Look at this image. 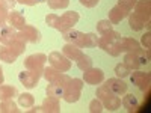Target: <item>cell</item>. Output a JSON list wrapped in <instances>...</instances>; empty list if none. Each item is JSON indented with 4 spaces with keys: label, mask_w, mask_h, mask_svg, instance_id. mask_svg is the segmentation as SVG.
Instances as JSON below:
<instances>
[{
    "label": "cell",
    "mask_w": 151,
    "mask_h": 113,
    "mask_svg": "<svg viewBox=\"0 0 151 113\" xmlns=\"http://www.w3.org/2000/svg\"><path fill=\"white\" fill-rule=\"evenodd\" d=\"M121 38V35L115 30H110L104 35H101L98 38V47L103 50V51H106L107 54L116 57L121 54L119 51V47H118V39Z\"/></svg>",
    "instance_id": "obj_1"
},
{
    "label": "cell",
    "mask_w": 151,
    "mask_h": 113,
    "mask_svg": "<svg viewBox=\"0 0 151 113\" xmlns=\"http://www.w3.org/2000/svg\"><path fill=\"white\" fill-rule=\"evenodd\" d=\"M95 95H97V98L100 99V101L103 103V107L109 112H115L121 107V98L118 95H115L112 91H109L104 84L97 87Z\"/></svg>",
    "instance_id": "obj_2"
},
{
    "label": "cell",
    "mask_w": 151,
    "mask_h": 113,
    "mask_svg": "<svg viewBox=\"0 0 151 113\" xmlns=\"http://www.w3.org/2000/svg\"><path fill=\"white\" fill-rule=\"evenodd\" d=\"M79 20H80L79 12H76V11H67V12H64V14L58 18V23H56L55 29L59 30L60 33L62 32H67V30L73 29L76 24L79 23Z\"/></svg>",
    "instance_id": "obj_3"
},
{
    "label": "cell",
    "mask_w": 151,
    "mask_h": 113,
    "mask_svg": "<svg viewBox=\"0 0 151 113\" xmlns=\"http://www.w3.org/2000/svg\"><path fill=\"white\" fill-rule=\"evenodd\" d=\"M45 62H47V56L42 54V53L30 54V56L26 57V60H24V68L32 71V72H36L38 75H42Z\"/></svg>",
    "instance_id": "obj_4"
},
{
    "label": "cell",
    "mask_w": 151,
    "mask_h": 113,
    "mask_svg": "<svg viewBox=\"0 0 151 113\" xmlns=\"http://www.w3.org/2000/svg\"><path fill=\"white\" fill-rule=\"evenodd\" d=\"M47 60L53 68L59 69L60 72H68L71 69V60L60 51H52L48 54Z\"/></svg>",
    "instance_id": "obj_5"
},
{
    "label": "cell",
    "mask_w": 151,
    "mask_h": 113,
    "mask_svg": "<svg viewBox=\"0 0 151 113\" xmlns=\"http://www.w3.org/2000/svg\"><path fill=\"white\" fill-rule=\"evenodd\" d=\"M42 75H44V79L48 83H59L62 86H67L68 82L71 80V77H68L65 72H60L59 69L53 68L52 65H50V67H44Z\"/></svg>",
    "instance_id": "obj_6"
},
{
    "label": "cell",
    "mask_w": 151,
    "mask_h": 113,
    "mask_svg": "<svg viewBox=\"0 0 151 113\" xmlns=\"http://www.w3.org/2000/svg\"><path fill=\"white\" fill-rule=\"evenodd\" d=\"M15 38H17V39L24 41V42L36 44V42L41 41V32L38 30L35 26H29V24H26L23 29H20V30L15 33Z\"/></svg>",
    "instance_id": "obj_7"
},
{
    "label": "cell",
    "mask_w": 151,
    "mask_h": 113,
    "mask_svg": "<svg viewBox=\"0 0 151 113\" xmlns=\"http://www.w3.org/2000/svg\"><path fill=\"white\" fill-rule=\"evenodd\" d=\"M83 82L86 84H100L104 82V72L100 68H88L83 71Z\"/></svg>",
    "instance_id": "obj_8"
},
{
    "label": "cell",
    "mask_w": 151,
    "mask_h": 113,
    "mask_svg": "<svg viewBox=\"0 0 151 113\" xmlns=\"http://www.w3.org/2000/svg\"><path fill=\"white\" fill-rule=\"evenodd\" d=\"M118 47H119V51H125V53H136V51H141L142 47L141 44L137 42L133 38H127V36H121L118 39Z\"/></svg>",
    "instance_id": "obj_9"
},
{
    "label": "cell",
    "mask_w": 151,
    "mask_h": 113,
    "mask_svg": "<svg viewBox=\"0 0 151 113\" xmlns=\"http://www.w3.org/2000/svg\"><path fill=\"white\" fill-rule=\"evenodd\" d=\"M40 79H41V75H38L36 72H32V71H29V69L21 71L20 75H18L20 83H21L24 87H27V89H33V87H36Z\"/></svg>",
    "instance_id": "obj_10"
},
{
    "label": "cell",
    "mask_w": 151,
    "mask_h": 113,
    "mask_svg": "<svg viewBox=\"0 0 151 113\" xmlns=\"http://www.w3.org/2000/svg\"><path fill=\"white\" fill-rule=\"evenodd\" d=\"M133 12L136 15H139L145 23L150 21V17H151V2H150V0H136V3L133 6Z\"/></svg>",
    "instance_id": "obj_11"
},
{
    "label": "cell",
    "mask_w": 151,
    "mask_h": 113,
    "mask_svg": "<svg viewBox=\"0 0 151 113\" xmlns=\"http://www.w3.org/2000/svg\"><path fill=\"white\" fill-rule=\"evenodd\" d=\"M130 80L133 84H136L142 92H145L150 86V74L148 72H144V71H139L136 69L132 75H130Z\"/></svg>",
    "instance_id": "obj_12"
},
{
    "label": "cell",
    "mask_w": 151,
    "mask_h": 113,
    "mask_svg": "<svg viewBox=\"0 0 151 113\" xmlns=\"http://www.w3.org/2000/svg\"><path fill=\"white\" fill-rule=\"evenodd\" d=\"M15 29L11 26V24L2 23L0 24V44L2 45H9L12 41L15 39Z\"/></svg>",
    "instance_id": "obj_13"
},
{
    "label": "cell",
    "mask_w": 151,
    "mask_h": 113,
    "mask_svg": "<svg viewBox=\"0 0 151 113\" xmlns=\"http://www.w3.org/2000/svg\"><path fill=\"white\" fill-rule=\"evenodd\" d=\"M104 86L107 87L109 91H112L115 95H118V97H121V95H124L125 92H127V84L122 82V79H118V77L106 80Z\"/></svg>",
    "instance_id": "obj_14"
},
{
    "label": "cell",
    "mask_w": 151,
    "mask_h": 113,
    "mask_svg": "<svg viewBox=\"0 0 151 113\" xmlns=\"http://www.w3.org/2000/svg\"><path fill=\"white\" fill-rule=\"evenodd\" d=\"M62 38L68 42V44H74L80 48H83V38H85V33L79 32V30H74V29H70L67 32H62Z\"/></svg>",
    "instance_id": "obj_15"
},
{
    "label": "cell",
    "mask_w": 151,
    "mask_h": 113,
    "mask_svg": "<svg viewBox=\"0 0 151 113\" xmlns=\"http://www.w3.org/2000/svg\"><path fill=\"white\" fill-rule=\"evenodd\" d=\"M125 17H129V12L125 11V9H122L119 5H115L110 11H109V21L112 23V24H119Z\"/></svg>",
    "instance_id": "obj_16"
},
{
    "label": "cell",
    "mask_w": 151,
    "mask_h": 113,
    "mask_svg": "<svg viewBox=\"0 0 151 113\" xmlns=\"http://www.w3.org/2000/svg\"><path fill=\"white\" fill-rule=\"evenodd\" d=\"M8 24H11L14 29L20 30V29H23L24 26H26V18H24V15L21 14V12L12 9V12H9V15H8Z\"/></svg>",
    "instance_id": "obj_17"
},
{
    "label": "cell",
    "mask_w": 151,
    "mask_h": 113,
    "mask_svg": "<svg viewBox=\"0 0 151 113\" xmlns=\"http://www.w3.org/2000/svg\"><path fill=\"white\" fill-rule=\"evenodd\" d=\"M62 53H64L70 60H76V62H77V60L80 59V56L83 54V51H82L80 47L74 45V44H68V42L62 47Z\"/></svg>",
    "instance_id": "obj_18"
},
{
    "label": "cell",
    "mask_w": 151,
    "mask_h": 113,
    "mask_svg": "<svg viewBox=\"0 0 151 113\" xmlns=\"http://www.w3.org/2000/svg\"><path fill=\"white\" fill-rule=\"evenodd\" d=\"M42 112H45V113H58V112H60L59 98L47 97L42 101Z\"/></svg>",
    "instance_id": "obj_19"
},
{
    "label": "cell",
    "mask_w": 151,
    "mask_h": 113,
    "mask_svg": "<svg viewBox=\"0 0 151 113\" xmlns=\"http://www.w3.org/2000/svg\"><path fill=\"white\" fill-rule=\"evenodd\" d=\"M65 92V86H62L59 83H50L45 87V94L47 97H55V98H62Z\"/></svg>",
    "instance_id": "obj_20"
},
{
    "label": "cell",
    "mask_w": 151,
    "mask_h": 113,
    "mask_svg": "<svg viewBox=\"0 0 151 113\" xmlns=\"http://www.w3.org/2000/svg\"><path fill=\"white\" fill-rule=\"evenodd\" d=\"M17 95H18V91L15 86L0 84V101H3V99H12Z\"/></svg>",
    "instance_id": "obj_21"
},
{
    "label": "cell",
    "mask_w": 151,
    "mask_h": 113,
    "mask_svg": "<svg viewBox=\"0 0 151 113\" xmlns=\"http://www.w3.org/2000/svg\"><path fill=\"white\" fill-rule=\"evenodd\" d=\"M136 53H127V54H125V57H124V65L127 67L130 71H136V69H141L142 68L141 64H139V60H137Z\"/></svg>",
    "instance_id": "obj_22"
},
{
    "label": "cell",
    "mask_w": 151,
    "mask_h": 113,
    "mask_svg": "<svg viewBox=\"0 0 151 113\" xmlns=\"http://www.w3.org/2000/svg\"><path fill=\"white\" fill-rule=\"evenodd\" d=\"M121 104L124 109H127V112H133L137 109V98L133 94H127L125 92L124 98L121 99Z\"/></svg>",
    "instance_id": "obj_23"
},
{
    "label": "cell",
    "mask_w": 151,
    "mask_h": 113,
    "mask_svg": "<svg viewBox=\"0 0 151 113\" xmlns=\"http://www.w3.org/2000/svg\"><path fill=\"white\" fill-rule=\"evenodd\" d=\"M0 60L5 62V64H14V62L17 60V56L12 53L6 45L0 44Z\"/></svg>",
    "instance_id": "obj_24"
},
{
    "label": "cell",
    "mask_w": 151,
    "mask_h": 113,
    "mask_svg": "<svg viewBox=\"0 0 151 113\" xmlns=\"http://www.w3.org/2000/svg\"><path fill=\"white\" fill-rule=\"evenodd\" d=\"M80 94L82 91H77V89H73V87L70 86H65V92H64V98L67 103H76V101H79L80 99Z\"/></svg>",
    "instance_id": "obj_25"
},
{
    "label": "cell",
    "mask_w": 151,
    "mask_h": 113,
    "mask_svg": "<svg viewBox=\"0 0 151 113\" xmlns=\"http://www.w3.org/2000/svg\"><path fill=\"white\" fill-rule=\"evenodd\" d=\"M8 48H9L11 51L18 57L20 54H23V53H24V50H26V42L21 41V39H17V38H15V39L8 45Z\"/></svg>",
    "instance_id": "obj_26"
},
{
    "label": "cell",
    "mask_w": 151,
    "mask_h": 113,
    "mask_svg": "<svg viewBox=\"0 0 151 113\" xmlns=\"http://www.w3.org/2000/svg\"><path fill=\"white\" fill-rule=\"evenodd\" d=\"M129 24H130V27L133 30H142L145 27V21L139 17V15H136L134 12H132V14H129Z\"/></svg>",
    "instance_id": "obj_27"
},
{
    "label": "cell",
    "mask_w": 151,
    "mask_h": 113,
    "mask_svg": "<svg viewBox=\"0 0 151 113\" xmlns=\"http://www.w3.org/2000/svg\"><path fill=\"white\" fill-rule=\"evenodd\" d=\"M20 109L12 99H3L0 101V113H18Z\"/></svg>",
    "instance_id": "obj_28"
},
{
    "label": "cell",
    "mask_w": 151,
    "mask_h": 113,
    "mask_svg": "<svg viewBox=\"0 0 151 113\" xmlns=\"http://www.w3.org/2000/svg\"><path fill=\"white\" fill-rule=\"evenodd\" d=\"M18 104L21 107H24V109H30L35 104V97L32 94H27V92L20 94L18 95Z\"/></svg>",
    "instance_id": "obj_29"
},
{
    "label": "cell",
    "mask_w": 151,
    "mask_h": 113,
    "mask_svg": "<svg viewBox=\"0 0 151 113\" xmlns=\"http://www.w3.org/2000/svg\"><path fill=\"white\" fill-rule=\"evenodd\" d=\"M110 30H113V24L109 20H100L97 23V32L100 35H104V33H107Z\"/></svg>",
    "instance_id": "obj_30"
},
{
    "label": "cell",
    "mask_w": 151,
    "mask_h": 113,
    "mask_svg": "<svg viewBox=\"0 0 151 113\" xmlns=\"http://www.w3.org/2000/svg\"><path fill=\"white\" fill-rule=\"evenodd\" d=\"M98 38L95 33H85L83 38V48L85 47H97L98 45Z\"/></svg>",
    "instance_id": "obj_31"
},
{
    "label": "cell",
    "mask_w": 151,
    "mask_h": 113,
    "mask_svg": "<svg viewBox=\"0 0 151 113\" xmlns=\"http://www.w3.org/2000/svg\"><path fill=\"white\" fill-rule=\"evenodd\" d=\"M77 67H79V69H82V71L91 68V67H92V59L88 56V54L83 53V54L80 56V59L77 60Z\"/></svg>",
    "instance_id": "obj_32"
},
{
    "label": "cell",
    "mask_w": 151,
    "mask_h": 113,
    "mask_svg": "<svg viewBox=\"0 0 151 113\" xmlns=\"http://www.w3.org/2000/svg\"><path fill=\"white\" fill-rule=\"evenodd\" d=\"M47 3L52 9H65L70 5V0H47Z\"/></svg>",
    "instance_id": "obj_33"
},
{
    "label": "cell",
    "mask_w": 151,
    "mask_h": 113,
    "mask_svg": "<svg viewBox=\"0 0 151 113\" xmlns=\"http://www.w3.org/2000/svg\"><path fill=\"white\" fill-rule=\"evenodd\" d=\"M130 69L125 67L124 64H118L116 67H115V74H116V77L118 79H125V77H129L130 75Z\"/></svg>",
    "instance_id": "obj_34"
},
{
    "label": "cell",
    "mask_w": 151,
    "mask_h": 113,
    "mask_svg": "<svg viewBox=\"0 0 151 113\" xmlns=\"http://www.w3.org/2000/svg\"><path fill=\"white\" fill-rule=\"evenodd\" d=\"M103 110H104L103 103L100 101L98 98H94L92 101L89 103V112H91V113H101Z\"/></svg>",
    "instance_id": "obj_35"
},
{
    "label": "cell",
    "mask_w": 151,
    "mask_h": 113,
    "mask_svg": "<svg viewBox=\"0 0 151 113\" xmlns=\"http://www.w3.org/2000/svg\"><path fill=\"white\" fill-rule=\"evenodd\" d=\"M134 3H136V0H118V3L116 5H119L122 9H125L130 14V12L133 11V6H134Z\"/></svg>",
    "instance_id": "obj_36"
},
{
    "label": "cell",
    "mask_w": 151,
    "mask_h": 113,
    "mask_svg": "<svg viewBox=\"0 0 151 113\" xmlns=\"http://www.w3.org/2000/svg\"><path fill=\"white\" fill-rule=\"evenodd\" d=\"M8 15H9V9L3 3H0V24L8 21Z\"/></svg>",
    "instance_id": "obj_37"
},
{
    "label": "cell",
    "mask_w": 151,
    "mask_h": 113,
    "mask_svg": "<svg viewBox=\"0 0 151 113\" xmlns=\"http://www.w3.org/2000/svg\"><path fill=\"white\" fill-rule=\"evenodd\" d=\"M58 18H59V15H56V14H48V15L45 17V23L48 24L50 27H53V29H55L56 23H58Z\"/></svg>",
    "instance_id": "obj_38"
},
{
    "label": "cell",
    "mask_w": 151,
    "mask_h": 113,
    "mask_svg": "<svg viewBox=\"0 0 151 113\" xmlns=\"http://www.w3.org/2000/svg\"><path fill=\"white\" fill-rule=\"evenodd\" d=\"M80 5L85 6V8H95L98 3H100V0H79Z\"/></svg>",
    "instance_id": "obj_39"
},
{
    "label": "cell",
    "mask_w": 151,
    "mask_h": 113,
    "mask_svg": "<svg viewBox=\"0 0 151 113\" xmlns=\"http://www.w3.org/2000/svg\"><path fill=\"white\" fill-rule=\"evenodd\" d=\"M142 45L145 48H151V32H147L142 36Z\"/></svg>",
    "instance_id": "obj_40"
},
{
    "label": "cell",
    "mask_w": 151,
    "mask_h": 113,
    "mask_svg": "<svg viewBox=\"0 0 151 113\" xmlns=\"http://www.w3.org/2000/svg\"><path fill=\"white\" fill-rule=\"evenodd\" d=\"M0 3H3L8 9H14V6L17 5V0H0Z\"/></svg>",
    "instance_id": "obj_41"
},
{
    "label": "cell",
    "mask_w": 151,
    "mask_h": 113,
    "mask_svg": "<svg viewBox=\"0 0 151 113\" xmlns=\"http://www.w3.org/2000/svg\"><path fill=\"white\" fill-rule=\"evenodd\" d=\"M17 3L27 5V6H33V5H36V0H17Z\"/></svg>",
    "instance_id": "obj_42"
},
{
    "label": "cell",
    "mask_w": 151,
    "mask_h": 113,
    "mask_svg": "<svg viewBox=\"0 0 151 113\" xmlns=\"http://www.w3.org/2000/svg\"><path fill=\"white\" fill-rule=\"evenodd\" d=\"M38 112H42V106H32L30 109H29V113H38Z\"/></svg>",
    "instance_id": "obj_43"
},
{
    "label": "cell",
    "mask_w": 151,
    "mask_h": 113,
    "mask_svg": "<svg viewBox=\"0 0 151 113\" xmlns=\"http://www.w3.org/2000/svg\"><path fill=\"white\" fill-rule=\"evenodd\" d=\"M3 82H5V75H3V69H2V67H0V84H3Z\"/></svg>",
    "instance_id": "obj_44"
},
{
    "label": "cell",
    "mask_w": 151,
    "mask_h": 113,
    "mask_svg": "<svg viewBox=\"0 0 151 113\" xmlns=\"http://www.w3.org/2000/svg\"><path fill=\"white\" fill-rule=\"evenodd\" d=\"M47 0H36V3H45Z\"/></svg>",
    "instance_id": "obj_45"
}]
</instances>
